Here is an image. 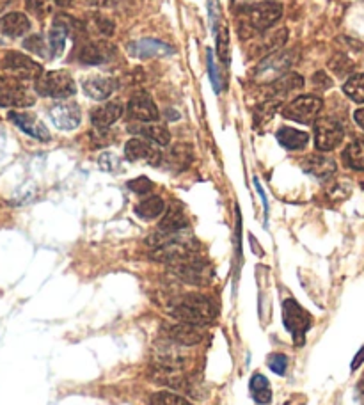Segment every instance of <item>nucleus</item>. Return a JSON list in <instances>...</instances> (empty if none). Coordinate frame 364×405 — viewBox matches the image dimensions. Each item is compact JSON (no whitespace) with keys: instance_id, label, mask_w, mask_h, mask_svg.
Wrapping results in <instances>:
<instances>
[{"instance_id":"obj_1","label":"nucleus","mask_w":364,"mask_h":405,"mask_svg":"<svg viewBox=\"0 0 364 405\" xmlns=\"http://www.w3.org/2000/svg\"><path fill=\"white\" fill-rule=\"evenodd\" d=\"M240 29H249L247 37L269 30L282 17V4L277 0H262L258 4L247 6L240 11Z\"/></svg>"},{"instance_id":"obj_2","label":"nucleus","mask_w":364,"mask_h":405,"mask_svg":"<svg viewBox=\"0 0 364 405\" xmlns=\"http://www.w3.org/2000/svg\"><path fill=\"white\" fill-rule=\"evenodd\" d=\"M171 315L180 322L192 323V325L201 327L215 318V306L212 300L203 295H187L172 304Z\"/></svg>"},{"instance_id":"obj_3","label":"nucleus","mask_w":364,"mask_h":405,"mask_svg":"<svg viewBox=\"0 0 364 405\" xmlns=\"http://www.w3.org/2000/svg\"><path fill=\"white\" fill-rule=\"evenodd\" d=\"M34 89L45 98H70L77 93V84L68 71H43L34 80Z\"/></svg>"},{"instance_id":"obj_4","label":"nucleus","mask_w":364,"mask_h":405,"mask_svg":"<svg viewBox=\"0 0 364 405\" xmlns=\"http://www.w3.org/2000/svg\"><path fill=\"white\" fill-rule=\"evenodd\" d=\"M322 107V98H318L315 94H304V96H297V98H293L290 103L282 107L281 114L286 119L297 121V123L309 125L320 114Z\"/></svg>"},{"instance_id":"obj_5","label":"nucleus","mask_w":364,"mask_h":405,"mask_svg":"<svg viewBox=\"0 0 364 405\" xmlns=\"http://www.w3.org/2000/svg\"><path fill=\"white\" fill-rule=\"evenodd\" d=\"M282 320L284 327L293 336L295 345H302L307 329L311 327V315L297 300L288 299L282 304Z\"/></svg>"},{"instance_id":"obj_6","label":"nucleus","mask_w":364,"mask_h":405,"mask_svg":"<svg viewBox=\"0 0 364 405\" xmlns=\"http://www.w3.org/2000/svg\"><path fill=\"white\" fill-rule=\"evenodd\" d=\"M6 73L17 80H36L43 73V68L36 61L20 52H6L0 59Z\"/></svg>"},{"instance_id":"obj_7","label":"nucleus","mask_w":364,"mask_h":405,"mask_svg":"<svg viewBox=\"0 0 364 405\" xmlns=\"http://www.w3.org/2000/svg\"><path fill=\"white\" fill-rule=\"evenodd\" d=\"M293 64V55L291 52H274L271 55H266L254 70V80H258L262 84H271L277 80L279 77L286 73L290 70V66Z\"/></svg>"},{"instance_id":"obj_8","label":"nucleus","mask_w":364,"mask_h":405,"mask_svg":"<svg viewBox=\"0 0 364 405\" xmlns=\"http://www.w3.org/2000/svg\"><path fill=\"white\" fill-rule=\"evenodd\" d=\"M345 137L343 125L334 118H322L315 123V144L320 152H332Z\"/></svg>"},{"instance_id":"obj_9","label":"nucleus","mask_w":364,"mask_h":405,"mask_svg":"<svg viewBox=\"0 0 364 405\" xmlns=\"http://www.w3.org/2000/svg\"><path fill=\"white\" fill-rule=\"evenodd\" d=\"M48 114H50V119H52L53 127L64 132L75 130V128H78L80 121H82L80 107H78L75 102L55 103V105L50 109Z\"/></svg>"},{"instance_id":"obj_10","label":"nucleus","mask_w":364,"mask_h":405,"mask_svg":"<svg viewBox=\"0 0 364 405\" xmlns=\"http://www.w3.org/2000/svg\"><path fill=\"white\" fill-rule=\"evenodd\" d=\"M125 159L130 160V162L146 160V162H149L152 165H158L162 155H160L158 150L153 146V143L134 137V139H130L125 144Z\"/></svg>"},{"instance_id":"obj_11","label":"nucleus","mask_w":364,"mask_h":405,"mask_svg":"<svg viewBox=\"0 0 364 405\" xmlns=\"http://www.w3.org/2000/svg\"><path fill=\"white\" fill-rule=\"evenodd\" d=\"M165 336H167V340L174 341L180 347H194V345L201 343V340H203L199 327L185 322L165 325Z\"/></svg>"},{"instance_id":"obj_12","label":"nucleus","mask_w":364,"mask_h":405,"mask_svg":"<svg viewBox=\"0 0 364 405\" xmlns=\"http://www.w3.org/2000/svg\"><path fill=\"white\" fill-rule=\"evenodd\" d=\"M128 52L134 55V57L139 59H152V57H165V55H171L174 53V48L171 45L164 42H158V39H137V42H131L128 45Z\"/></svg>"},{"instance_id":"obj_13","label":"nucleus","mask_w":364,"mask_h":405,"mask_svg":"<svg viewBox=\"0 0 364 405\" xmlns=\"http://www.w3.org/2000/svg\"><path fill=\"white\" fill-rule=\"evenodd\" d=\"M9 121L17 125L21 132H25L27 135L34 137L37 141H50V132L46 130L45 125L39 121L34 114L30 112H9Z\"/></svg>"},{"instance_id":"obj_14","label":"nucleus","mask_w":364,"mask_h":405,"mask_svg":"<svg viewBox=\"0 0 364 405\" xmlns=\"http://www.w3.org/2000/svg\"><path fill=\"white\" fill-rule=\"evenodd\" d=\"M36 100L17 84L0 77V107H30Z\"/></svg>"},{"instance_id":"obj_15","label":"nucleus","mask_w":364,"mask_h":405,"mask_svg":"<svg viewBox=\"0 0 364 405\" xmlns=\"http://www.w3.org/2000/svg\"><path fill=\"white\" fill-rule=\"evenodd\" d=\"M128 116L134 118L136 121H143V123H153L158 119V109H156L155 102H153L147 94H137L130 100L127 107Z\"/></svg>"},{"instance_id":"obj_16","label":"nucleus","mask_w":364,"mask_h":405,"mask_svg":"<svg viewBox=\"0 0 364 405\" xmlns=\"http://www.w3.org/2000/svg\"><path fill=\"white\" fill-rule=\"evenodd\" d=\"M176 274L180 276V279L190 282V285H206L212 279L208 267L201 262H194V260H188V262L178 263L176 265Z\"/></svg>"},{"instance_id":"obj_17","label":"nucleus","mask_w":364,"mask_h":405,"mask_svg":"<svg viewBox=\"0 0 364 405\" xmlns=\"http://www.w3.org/2000/svg\"><path fill=\"white\" fill-rule=\"evenodd\" d=\"M30 30V20L24 12H8L0 17V33L8 37H21Z\"/></svg>"},{"instance_id":"obj_18","label":"nucleus","mask_w":364,"mask_h":405,"mask_svg":"<svg viewBox=\"0 0 364 405\" xmlns=\"http://www.w3.org/2000/svg\"><path fill=\"white\" fill-rule=\"evenodd\" d=\"M302 168L311 177L318 178V180H325V178L332 177L336 172V162L327 155H309L302 162Z\"/></svg>"},{"instance_id":"obj_19","label":"nucleus","mask_w":364,"mask_h":405,"mask_svg":"<svg viewBox=\"0 0 364 405\" xmlns=\"http://www.w3.org/2000/svg\"><path fill=\"white\" fill-rule=\"evenodd\" d=\"M123 114V105L118 102L105 103V105L98 107L91 112V123L94 128H109L111 125H114L119 118Z\"/></svg>"},{"instance_id":"obj_20","label":"nucleus","mask_w":364,"mask_h":405,"mask_svg":"<svg viewBox=\"0 0 364 405\" xmlns=\"http://www.w3.org/2000/svg\"><path fill=\"white\" fill-rule=\"evenodd\" d=\"M82 89L91 100L102 102V100H107L116 91V80L109 77L87 78L86 82L82 84Z\"/></svg>"},{"instance_id":"obj_21","label":"nucleus","mask_w":364,"mask_h":405,"mask_svg":"<svg viewBox=\"0 0 364 405\" xmlns=\"http://www.w3.org/2000/svg\"><path fill=\"white\" fill-rule=\"evenodd\" d=\"M279 144L282 147H286L290 152H299V150H304L309 143V134L302 130H297V128L291 127H282L281 130H277L275 134Z\"/></svg>"},{"instance_id":"obj_22","label":"nucleus","mask_w":364,"mask_h":405,"mask_svg":"<svg viewBox=\"0 0 364 405\" xmlns=\"http://www.w3.org/2000/svg\"><path fill=\"white\" fill-rule=\"evenodd\" d=\"M304 86V78L297 73H284L282 77H279L277 80L272 82V94H274V98H282V96H286V94L293 93V91L300 89Z\"/></svg>"},{"instance_id":"obj_23","label":"nucleus","mask_w":364,"mask_h":405,"mask_svg":"<svg viewBox=\"0 0 364 405\" xmlns=\"http://www.w3.org/2000/svg\"><path fill=\"white\" fill-rule=\"evenodd\" d=\"M78 61L82 64H102L107 61V53L98 43L94 42H84L82 45H78Z\"/></svg>"},{"instance_id":"obj_24","label":"nucleus","mask_w":364,"mask_h":405,"mask_svg":"<svg viewBox=\"0 0 364 405\" xmlns=\"http://www.w3.org/2000/svg\"><path fill=\"white\" fill-rule=\"evenodd\" d=\"M131 130L137 132L140 137H144V139L149 141V143L158 144V146H167L169 141H171V134H169V130L164 127V125L149 123V125H143V127H139V128H131Z\"/></svg>"},{"instance_id":"obj_25","label":"nucleus","mask_w":364,"mask_h":405,"mask_svg":"<svg viewBox=\"0 0 364 405\" xmlns=\"http://www.w3.org/2000/svg\"><path fill=\"white\" fill-rule=\"evenodd\" d=\"M251 395H253L254 402L260 405L271 404L272 400V389L271 382L262 373H254L251 379Z\"/></svg>"},{"instance_id":"obj_26","label":"nucleus","mask_w":364,"mask_h":405,"mask_svg":"<svg viewBox=\"0 0 364 405\" xmlns=\"http://www.w3.org/2000/svg\"><path fill=\"white\" fill-rule=\"evenodd\" d=\"M165 210V203L162 201V197L158 196H149L144 201H140L137 205L136 213L140 219H146V221H152V219H156L158 215H162Z\"/></svg>"},{"instance_id":"obj_27","label":"nucleus","mask_w":364,"mask_h":405,"mask_svg":"<svg viewBox=\"0 0 364 405\" xmlns=\"http://www.w3.org/2000/svg\"><path fill=\"white\" fill-rule=\"evenodd\" d=\"M345 164L356 171H364V139H356L347 146L343 153Z\"/></svg>"},{"instance_id":"obj_28","label":"nucleus","mask_w":364,"mask_h":405,"mask_svg":"<svg viewBox=\"0 0 364 405\" xmlns=\"http://www.w3.org/2000/svg\"><path fill=\"white\" fill-rule=\"evenodd\" d=\"M187 228V219H185L183 212L180 208H171L167 212L162 222H160L158 229L160 233H180L181 229Z\"/></svg>"},{"instance_id":"obj_29","label":"nucleus","mask_w":364,"mask_h":405,"mask_svg":"<svg viewBox=\"0 0 364 405\" xmlns=\"http://www.w3.org/2000/svg\"><path fill=\"white\" fill-rule=\"evenodd\" d=\"M345 94L357 103H364V73H356L343 86Z\"/></svg>"},{"instance_id":"obj_30","label":"nucleus","mask_w":364,"mask_h":405,"mask_svg":"<svg viewBox=\"0 0 364 405\" xmlns=\"http://www.w3.org/2000/svg\"><path fill=\"white\" fill-rule=\"evenodd\" d=\"M167 160L171 168L178 169V171H183V169L190 164V160H192V152H190V147L188 146H181L180 144V146L172 147L171 152H169Z\"/></svg>"},{"instance_id":"obj_31","label":"nucleus","mask_w":364,"mask_h":405,"mask_svg":"<svg viewBox=\"0 0 364 405\" xmlns=\"http://www.w3.org/2000/svg\"><path fill=\"white\" fill-rule=\"evenodd\" d=\"M277 109H279L277 100H274V102H265L262 103V105L256 107V111H254V123H256V127H262V125L269 123Z\"/></svg>"},{"instance_id":"obj_32","label":"nucleus","mask_w":364,"mask_h":405,"mask_svg":"<svg viewBox=\"0 0 364 405\" xmlns=\"http://www.w3.org/2000/svg\"><path fill=\"white\" fill-rule=\"evenodd\" d=\"M152 405H192L187 398L180 397V395L169 393V391H160V393H155L149 400Z\"/></svg>"},{"instance_id":"obj_33","label":"nucleus","mask_w":364,"mask_h":405,"mask_svg":"<svg viewBox=\"0 0 364 405\" xmlns=\"http://www.w3.org/2000/svg\"><path fill=\"white\" fill-rule=\"evenodd\" d=\"M286 37H288V33L286 29H282V30H275V33H271L269 36L263 39V46H265L269 52H275V50L281 48L282 45H284V42H286Z\"/></svg>"},{"instance_id":"obj_34","label":"nucleus","mask_w":364,"mask_h":405,"mask_svg":"<svg viewBox=\"0 0 364 405\" xmlns=\"http://www.w3.org/2000/svg\"><path fill=\"white\" fill-rule=\"evenodd\" d=\"M24 46L29 52L36 53V55H42V57H46L48 55V45L46 42H43L42 36H30L24 42Z\"/></svg>"},{"instance_id":"obj_35","label":"nucleus","mask_w":364,"mask_h":405,"mask_svg":"<svg viewBox=\"0 0 364 405\" xmlns=\"http://www.w3.org/2000/svg\"><path fill=\"white\" fill-rule=\"evenodd\" d=\"M25 2H27V9L33 15H36L37 18H43L45 15H48L53 8L52 0H25Z\"/></svg>"},{"instance_id":"obj_36","label":"nucleus","mask_w":364,"mask_h":405,"mask_svg":"<svg viewBox=\"0 0 364 405\" xmlns=\"http://www.w3.org/2000/svg\"><path fill=\"white\" fill-rule=\"evenodd\" d=\"M269 368L277 375H284L288 368V357L281 352H275L269 357Z\"/></svg>"},{"instance_id":"obj_37","label":"nucleus","mask_w":364,"mask_h":405,"mask_svg":"<svg viewBox=\"0 0 364 405\" xmlns=\"http://www.w3.org/2000/svg\"><path fill=\"white\" fill-rule=\"evenodd\" d=\"M128 188H130L131 192L139 194V196H144V194H147L149 190H152L153 183L147 180L146 177H140V178H136V180L128 181Z\"/></svg>"},{"instance_id":"obj_38","label":"nucleus","mask_w":364,"mask_h":405,"mask_svg":"<svg viewBox=\"0 0 364 405\" xmlns=\"http://www.w3.org/2000/svg\"><path fill=\"white\" fill-rule=\"evenodd\" d=\"M208 75L210 80H212V86L215 89V93H221V75H219L217 64H215V57H213V52L208 50Z\"/></svg>"},{"instance_id":"obj_39","label":"nucleus","mask_w":364,"mask_h":405,"mask_svg":"<svg viewBox=\"0 0 364 405\" xmlns=\"http://www.w3.org/2000/svg\"><path fill=\"white\" fill-rule=\"evenodd\" d=\"M331 70L334 71V73H338V75H343V73H347V71H350V68H352V62L348 61L347 57H345V55H336L334 59H332L331 61Z\"/></svg>"},{"instance_id":"obj_40","label":"nucleus","mask_w":364,"mask_h":405,"mask_svg":"<svg viewBox=\"0 0 364 405\" xmlns=\"http://www.w3.org/2000/svg\"><path fill=\"white\" fill-rule=\"evenodd\" d=\"M119 159L114 155V153H103L102 156H100V168L103 169V171H118L119 169Z\"/></svg>"},{"instance_id":"obj_41","label":"nucleus","mask_w":364,"mask_h":405,"mask_svg":"<svg viewBox=\"0 0 364 405\" xmlns=\"http://www.w3.org/2000/svg\"><path fill=\"white\" fill-rule=\"evenodd\" d=\"M313 84H315L316 87H320V89H329V87L332 86V80L327 75L323 73V71H318V73H315V77H313Z\"/></svg>"},{"instance_id":"obj_42","label":"nucleus","mask_w":364,"mask_h":405,"mask_svg":"<svg viewBox=\"0 0 364 405\" xmlns=\"http://www.w3.org/2000/svg\"><path fill=\"white\" fill-rule=\"evenodd\" d=\"M354 119H356V123L359 125V127L364 130V107H363V109H359V111H356V114H354Z\"/></svg>"},{"instance_id":"obj_43","label":"nucleus","mask_w":364,"mask_h":405,"mask_svg":"<svg viewBox=\"0 0 364 405\" xmlns=\"http://www.w3.org/2000/svg\"><path fill=\"white\" fill-rule=\"evenodd\" d=\"M363 361H364V348H363V350H361L359 354H357L356 359H354V363H352V370H356L357 366H359V364L363 363Z\"/></svg>"},{"instance_id":"obj_44","label":"nucleus","mask_w":364,"mask_h":405,"mask_svg":"<svg viewBox=\"0 0 364 405\" xmlns=\"http://www.w3.org/2000/svg\"><path fill=\"white\" fill-rule=\"evenodd\" d=\"M71 0H52L53 6H59V8H64V6H70Z\"/></svg>"}]
</instances>
